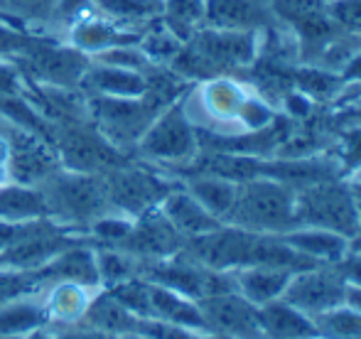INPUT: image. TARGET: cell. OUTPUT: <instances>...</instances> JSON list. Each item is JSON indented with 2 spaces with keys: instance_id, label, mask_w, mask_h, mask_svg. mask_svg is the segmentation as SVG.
Listing matches in <instances>:
<instances>
[{
  "instance_id": "41",
  "label": "cell",
  "mask_w": 361,
  "mask_h": 339,
  "mask_svg": "<svg viewBox=\"0 0 361 339\" xmlns=\"http://www.w3.org/2000/svg\"><path fill=\"white\" fill-rule=\"evenodd\" d=\"M25 91V77L15 59H0V96L23 94Z\"/></svg>"
},
{
  "instance_id": "5",
  "label": "cell",
  "mask_w": 361,
  "mask_h": 339,
  "mask_svg": "<svg viewBox=\"0 0 361 339\" xmlns=\"http://www.w3.org/2000/svg\"><path fill=\"white\" fill-rule=\"evenodd\" d=\"M359 224V199L344 177L295 192V226H317L354 239Z\"/></svg>"
},
{
  "instance_id": "48",
  "label": "cell",
  "mask_w": 361,
  "mask_h": 339,
  "mask_svg": "<svg viewBox=\"0 0 361 339\" xmlns=\"http://www.w3.org/2000/svg\"><path fill=\"white\" fill-rule=\"evenodd\" d=\"M10 182V175H8V165H0V187L8 185Z\"/></svg>"
},
{
  "instance_id": "36",
  "label": "cell",
  "mask_w": 361,
  "mask_h": 339,
  "mask_svg": "<svg viewBox=\"0 0 361 339\" xmlns=\"http://www.w3.org/2000/svg\"><path fill=\"white\" fill-rule=\"evenodd\" d=\"M91 62L111 64V67H121V69H133V72H145V74L150 72V69H155L138 44H121V47H111V49H106V52L94 54Z\"/></svg>"
},
{
  "instance_id": "31",
  "label": "cell",
  "mask_w": 361,
  "mask_h": 339,
  "mask_svg": "<svg viewBox=\"0 0 361 339\" xmlns=\"http://www.w3.org/2000/svg\"><path fill=\"white\" fill-rule=\"evenodd\" d=\"M96 263H99L101 290H111V288L140 276V261L121 249L96 246Z\"/></svg>"
},
{
  "instance_id": "42",
  "label": "cell",
  "mask_w": 361,
  "mask_h": 339,
  "mask_svg": "<svg viewBox=\"0 0 361 339\" xmlns=\"http://www.w3.org/2000/svg\"><path fill=\"white\" fill-rule=\"evenodd\" d=\"M337 268L342 271L347 285L361 288V249H349V254L337 263Z\"/></svg>"
},
{
  "instance_id": "28",
  "label": "cell",
  "mask_w": 361,
  "mask_h": 339,
  "mask_svg": "<svg viewBox=\"0 0 361 339\" xmlns=\"http://www.w3.org/2000/svg\"><path fill=\"white\" fill-rule=\"evenodd\" d=\"M99 15L121 27L143 32L152 20L160 18V0H94Z\"/></svg>"
},
{
  "instance_id": "9",
  "label": "cell",
  "mask_w": 361,
  "mask_h": 339,
  "mask_svg": "<svg viewBox=\"0 0 361 339\" xmlns=\"http://www.w3.org/2000/svg\"><path fill=\"white\" fill-rule=\"evenodd\" d=\"M256 231L241 229L233 224H221L209 234H202L197 239L185 241L182 254L190 256L192 261L212 268L219 273H233L246 266H253L256 258Z\"/></svg>"
},
{
  "instance_id": "18",
  "label": "cell",
  "mask_w": 361,
  "mask_h": 339,
  "mask_svg": "<svg viewBox=\"0 0 361 339\" xmlns=\"http://www.w3.org/2000/svg\"><path fill=\"white\" fill-rule=\"evenodd\" d=\"M147 320L167 322V325H177L185 327V330L209 335L202 310L195 300L150 281H147Z\"/></svg>"
},
{
  "instance_id": "24",
  "label": "cell",
  "mask_w": 361,
  "mask_h": 339,
  "mask_svg": "<svg viewBox=\"0 0 361 339\" xmlns=\"http://www.w3.org/2000/svg\"><path fill=\"white\" fill-rule=\"evenodd\" d=\"M81 325L114 337H130V335H138L140 317H135L128 307L121 305L109 290H99L94 300H91Z\"/></svg>"
},
{
  "instance_id": "44",
  "label": "cell",
  "mask_w": 361,
  "mask_h": 339,
  "mask_svg": "<svg viewBox=\"0 0 361 339\" xmlns=\"http://www.w3.org/2000/svg\"><path fill=\"white\" fill-rule=\"evenodd\" d=\"M8 155H10V143L3 130V123H0V165H8Z\"/></svg>"
},
{
  "instance_id": "34",
  "label": "cell",
  "mask_w": 361,
  "mask_h": 339,
  "mask_svg": "<svg viewBox=\"0 0 361 339\" xmlns=\"http://www.w3.org/2000/svg\"><path fill=\"white\" fill-rule=\"evenodd\" d=\"M47 283L39 278L37 271H15V268H0V305L18 300L25 295H37Z\"/></svg>"
},
{
  "instance_id": "32",
  "label": "cell",
  "mask_w": 361,
  "mask_h": 339,
  "mask_svg": "<svg viewBox=\"0 0 361 339\" xmlns=\"http://www.w3.org/2000/svg\"><path fill=\"white\" fill-rule=\"evenodd\" d=\"M322 339H361V312L347 302L312 317Z\"/></svg>"
},
{
  "instance_id": "43",
  "label": "cell",
  "mask_w": 361,
  "mask_h": 339,
  "mask_svg": "<svg viewBox=\"0 0 361 339\" xmlns=\"http://www.w3.org/2000/svg\"><path fill=\"white\" fill-rule=\"evenodd\" d=\"M344 302H347L349 307H354V310L361 312V288L347 285V295H344Z\"/></svg>"
},
{
  "instance_id": "49",
  "label": "cell",
  "mask_w": 361,
  "mask_h": 339,
  "mask_svg": "<svg viewBox=\"0 0 361 339\" xmlns=\"http://www.w3.org/2000/svg\"><path fill=\"white\" fill-rule=\"evenodd\" d=\"M359 221H361V202H359ZM359 234H361V224H359Z\"/></svg>"
},
{
  "instance_id": "15",
  "label": "cell",
  "mask_w": 361,
  "mask_h": 339,
  "mask_svg": "<svg viewBox=\"0 0 361 339\" xmlns=\"http://www.w3.org/2000/svg\"><path fill=\"white\" fill-rule=\"evenodd\" d=\"M204 25L241 32H263L276 25V18L268 0H207Z\"/></svg>"
},
{
  "instance_id": "39",
  "label": "cell",
  "mask_w": 361,
  "mask_h": 339,
  "mask_svg": "<svg viewBox=\"0 0 361 339\" xmlns=\"http://www.w3.org/2000/svg\"><path fill=\"white\" fill-rule=\"evenodd\" d=\"M57 0H13L15 15L23 20L27 27L32 25H49V15Z\"/></svg>"
},
{
  "instance_id": "47",
  "label": "cell",
  "mask_w": 361,
  "mask_h": 339,
  "mask_svg": "<svg viewBox=\"0 0 361 339\" xmlns=\"http://www.w3.org/2000/svg\"><path fill=\"white\" fill-rule=\"evenodd\" d=\"M347 113H357V116H361V96H359V99H354L352 104H347Z\"/></svg>"
},
{
  "instance_id": "16",
  "label": "cell",
  "mask_w": 361,
  "mask_h": 339,
  "mask_svg": "<svg viewBox=\"0 0 361 339\" xmlns=\"http://www.w3.org/2000/svg\"><path fill=\"white\" fill-rule=\"evenodd\" d=\"M160 211L165 214V219L175 226V231L185 241L197 239V236H202V234H209V231H214L216 226L224 224L212 211H207L180 182H177L165 195V199L160 202Z\"/></svg>"
},
{
  "instance_id": "3",
  "label": "cell",
  "mask_w": 361,
  "mask_h": 339,
  "mask_svg": "<svg viewBox=\"0 0 361 339\" xmlns=\"http://www.w3.org/2000/svg\"><path fill=\"white\" fill-rule=\"evenodd\" d=\"M197 153H200V130L187 113L185 99L160 111L133 148L135 160L152 165L167 175L192 163Z\"/></svg>"
},
{
  "instance_id": "25",
  "label": "cell",
  "mask_w": 361,
  "mask_h": 339,
  "mask_svg": "<svg viewBox=\"0 0 361 339\" xmlns=\"http://www.w3.org/2000/svg\"><path fill=\"white\" fill-rule=\"evenodd\" d=\"M49 219V207L42 190L32 185L8 182L0 187V221L25 224V221Z\"/></svg>"
},
{
  "instance_id": "37",
  "label": "cell",
  "mask_w": 361,
  "mask_h": 339,
  "mask_svg": "<svg viewBox=\"0 0 361 339\" xmlns=\"http://www.w3.org/2000/svg\"><path fill=\"white\" fill-rule=\"evenodd\" d=\"M94 13V0H57L52 15H49V25L67 35L76 23H81Z\"/></svg>"
},
{
  "instance_id": "14",
  "label": "cell",
  "mask_w": 361,
  "mask_h": 339,
  "mask_svg": "<svg viewBox=\"0 0 361 339\" xmlns=\"http://www.w3.org/2000/svg\"><path fill=\"white\" fill-rule=\"evenodd\" d=\"M101 288L81 285L72 281H52L39 290L44 315H47L49 330H64V327L81 325L91 300Z\"/></svg>"
},
{
  "instance_id": "21",
  "label": "cell",
  "mask_w": 361,
  "mask_h": 339,
  "mask_svg": "<svg viewBox=\"0 0 361 339\" xmlns=\"http://www.w3.org/2000/svg\"><path fill=\"white\" fill-rule=\"evenodd\" d=\"M290 278H293V271L288 268L256 263V266L233 271V285H236V292H241L248 302L261 307L273 300H281Z\"/></svg>"
},
{
  "instance_id": "22",
  "label": "cell",
  "mask_w": 361,
  "mask_h": 339,
  "mask_svg": "<svg viewBox=\"0 0 361 339\" xmlns=\"http://www.w3.org/2000/svg\"><path fill=\"white\" fill-rule=\"evenodd\" d=\"M283 239L319 266H337L352 249V239L327 229H317V226H295L283 234Z\"/></svg>"
},
{
  "instance_id": "45",
  "label": "cell",
  "mask_w": 361,
  "mask_h": 339,
  "mask_svg": "<svg viewBox=\"0 0 361 339\" xmlns=\"http://www.w3.org/2000/svg\"><path fill=\"white\" fill-rule=\"evenodd\" d=\"M20 339H57V332L49 330V327H42V330H35V332H30V335H25Z\"/></svg>"
},
{
  "instance_id": "20",
  "label": "cell",
  "mask_w": 361,
  "mask_h": 339,
  "mask_svg": "<svg viewBox=\"0 0 361 339\" xmlns=\"http://www.w3.org/2000/svg\"><path fill=\"white\" fill-rule=\"evenodd\" d=\"M39 278L44 283L52 281H72L81 285L101 288L99 283V263H96V246L86 239L76 241L59 256H54L44 268H39Z\"/></svg>"
},
{
  "instance_id": "30",
  "label": "cell",
  "mask_w": 361,
  "mask_h": 339,
  "mask_svg": "<svg viewBox=\"0 0 361 339\" xmlns=\"http://www.w3.org/2000/svg\"><path fill=\"white\" fill-rule=\"evenodd\" d=\"M185 39L180 35H175L160 18L152 20L150 25L140 32L138 47L143 49V54L150 59L152 67H170L172 59L180 54Z\"/></svg>"
},
{
  "instance_id": "1",
  "label": "cell",
  "mask_w": 361,
  "mask_h": 339,
  "mask_svg": "<svg viewBox=\"0 0 361 339\" xmlns=\"http://www.w3.org/2000/svg\"><path fill=\"white\" fill-rule=\"evenodd\" d=\"M261 47V32L200 27L170 62L172 72L190 84L216 77H241L251 69Z\"/></svg>"
},
{
  "instance_id": "26",
  "label": "cell",
  "mask_w": 361,
  "mask_h": 339,
  "mask_svg": "<svg viewBox=\"0 0 361 339\" xmlns=\"http://www.w3.org/2000/svg\"><path fill=\"white\" fill-rule=\"evenodd\" d=\"M177 182H180L207 211H212L219 221L228 219V214H231V209H233V202H236V195H238L236 182L221 180V177H214V175H185Z\"/></svg>"
},
{
  "instance_id": "7",
  "label": "cell",
  "mask_w": 361,
  "mask_h": 339,
  "mask_svg": "<svg viewBox=\"0 0 361 339\" xmlns=\"http://www.w3.org/2000/svg\"><path fill=\"white\" fill-rule=\"evenodd\" d=\"M101 177H104L111 211H118L130 219L160 207L167 192L177 185L175 177L135 158Z\"/></svg>"
},
{
  "instance_id": "38",
  "label": "cell",
  "mask_w": 361,
  "mask_h": 339,
  "mask_svg": "<svg viewBox=\"0 0 361 339\" xmlns=\"http://www.w3.org/2000/svg\"><path fill=\"white\" fill-rule=\"evenodd\" d=\"M327 10L339 32L361 39V0H327Z\"/></svg>"
},
{
  "instance_id": "46",
  "label": "cell",
  "mask_w": 361,
  "mask_h": 339,
  "mask_svg": "<svg viewBox=\"0 0 361 339\" xmlns=\"http://www.w3.org/2000/svg\"><path fill=\"white\" fill-rule=\"evenodd\" d=\"M0 15H13V18H18L13 8V0H0Z\"/></svg>"
},
{
  "instance_id": "19",
  "label": "cell",
  "mask_w": 361,
  "mask_h": 339,
  "mask_svg": "<svg viewBox=\"0 0 361 339\" xmlns=\"http://www.w3.org/2000/svg\"><path fill=\"white\" fill-rule=\"evenodd\" d=\"M147 74L91 62L89 72L81 82V91L94 96H109V99H138V96H145L147 89H150Z\"/></svg>"
},
{
  "instance_id": "35",
  "label": "cell",
  "mask_w": 361,
  "mask_h": 339,
  "mask_svg": "<svg viewBox=\"0 0 361 339\" xmlns=\"http://www.w3.org/2000/svg\"><path fill=\"white\" fill-rule=\"evenodd\" d=\"M37 37L32 27L13 15H0V59H13Z\"/></svg>"
},
{
  "instance_id": "29",
  "label": "cell",
  "mask_w": 361,
  "mask_h": 339,
  "mask_svg": "<svg viewBox=\"0 0 361 339\" xmlns=\"http://www.w3.org/2000/svg\"><path fill=\"white\" fill-rule=\"evenodd\" d=\"M160 20L187 42L197 30L204 27L207 0H160Z\"/></svg>"
},
{
  "instance_id": "2",
  "label": "cell",
  "mask_w": 361,
  "mask_h": 339,
  "mask_svg": "<svg viewBox=\"0 0 361 339\" xmlns=\"http://www.w3.org/2000/svg\"><path fill=\"white\" fill-rule=\"evenodd\" d=\"M49 207V219L72 234L84 236L91 221L111 211L101 175H86L59 168L39 185Z\"/></svg>"
},
{
  "instance_id": "11",
  "label": "cell",
  "mask_w": 361,
  "mask_h": 339,
  "mask_svg": "<svg viewBox=\"0 0 361 339\" xmlns=\"http://www.w3.org/2000/svg\"><path fill=\"white\" fill-rule=\"evenodd\" d=\"M204 317L207 332L221 339H266L258 307L241 292L226 290L197 302Z\"/></svg>"
},
{
  "instance_id": "13",
  "label": "cell",
  "mask_w": 361,
  "mask_h": 339,
  "mask_svg": "<svg viewBox=\"0 0 361 339\" xmlns=\"http://www.w3.org/2000/svg\"><path fill=\"white\" fill-rule=\"evenodd\" d=\"M182 246H185V239L165 219L160 207H155V209L135 216L133 229L118 249L138 261H162V258L180 254Z\"/></svg>"
},
{
  "instance_id": "6",
  "label": "cell",
  "mask_w": 361,
  "mask_h": 339,
  "mask_svg": "<svg viewBox=\"0 0 361 339\" xmlns=\"http://www.w3.org/2000/svg\"><path fill=\"white\" fill-rule=\"evenodd\" d=\"M13 59L25 82L49 89H81V82L91 67V57L81 49L62 39L39 35Z\"/></svg>"
},
{
  "instance_id": "4",
  "label": "cell",
  "mask_w": 361,
  "mask_h": 339,
  "mask_svg": "<svg viewBox=\"0 0 361 339\" xmlns=\"http://www.w3.org/2000/svg\"><path fill=\"white\" fill-rule=\"evenodd\" d=\"M224 224L256 234H286L295 229V192L271 177L241 182L233 209Z\"/></svg>"
},
{
  "instance_id": "27",
  "label": "cell",
  "mask_w": 361,
  "mask_h": 339,
  "mask_svg": "<svg viewBox=\"0 0 361 339\" xmlns=\"http://www.w3.org/2000/svg\"><path fill=\"white\" fill-rule=\"evenodd\" d=\"M42 327H47V315L39 292L0 305V339H20Z\"/></svg>"
},
{
  "instance_id": "17",
  "label": "cell",
  "mask_w": 361,
  "mask_h": 339,
  "mask_svg": "<svg viewBox=\"0 0 361 339\" xmlns=\"http://www.w3.org/2000/svg\"><path fill=\"white\" fill-rule=\"evenodd\" d=\"M64 39H67L72 47L81 49V52L89 54V57H94V54L106 52V49H111V47H121V44H138L140 32L121 27V25L111 23L104 15L94 13L86 20H81V23H76L74 27L64 35Z\"/></svg>"
},
{
  "instance_id": "8",
  "label": "cell",
  "mask_w": 361,
  "mask_h": 339,
  "mask_svg": "<svg viewBox=\"0 0 361 339\" xmlns=\"http://www.w3.org/2000/svg\"><path fill=\"white\" fill-rule=\"evenodd\" d=\"M52 143L64 170L86 172V175H106L118 165L133 160L130 153L116 148L109 138H104L91 121L54 125Z\"/></svg>"
},
{
  "instance_id": "12",
  "label": "cell",
  "mask_w": 361,
  "mask_h": 339,
  "mask_svg": "<svg viewBox=\"0 0 361 339\" xmlns=\"http://www.w3.org/2000/svg\"><path fill=\"white\" fill-rule=\"evenodd\" d=\"M3 130L10 143V155H8L10 182L39 187L49 175H54V172L62 168L52 140L42 138V135L27 133V130L13 128L8 123H3Z\"/></svg>"
},
{
  "instance_id": "10",
  "label": "cell",
  "mask_w": 361,
  "mask_h": 339,
  "mask_svg": "<svg viewBox=\"0 0 361 339\" xmlns=\"http://www.w3.org/2000/svg\"><path fill=\"white\" fill-rule=\"evenodd\" d=\"M344 295H347V281L337 266H312L293 273L281 300L302 310L305 315L317 317L342 305Z\"/></svg>"
},
{
  "instance_id": "40",
  "label": "cell",
  "mask_w": 361,
  "mask_h": 339,
  "mask_svg": "<svg viewBox=\"0 0 361 339\" xmlns=\"http://www.w3.org/2000/svg\"><path fill=\"white\" fill-rule=\"evenodd\" d=\"M339 74H342V79H344V91L337 101L342 104V101L347 99V104H352L354 99L361 96V47L347 59V64L339 69Z\"/></svg>"
},
{
  "instance_id": "33",
  "label": "cell",
  "mask_w": 361,
  "mask_h": 339,
  "mask_svg": "<svg viewBox=\"0 0 361 339\" xmlns=\"http://www.w3.org/2000/svg\"><path fill=\"white\" fill-rule=\"evenodd\" d=\"M332 158L339 163L342 175L352 180L354 175L361 172V121L359 123H349L342 128L334 138L332 148H329Z\"/></svg>"
},
{
  "instance_id": "23",
  "label": "cell",
  "mask_w": 361,
  "mask_h": 339,
  "mask_svg": "<svg viewBox=\"0 0 361 339\" xmlns=\"http://www.w3.org/2000/svg\"><path fill=\"white\" fill-rule=\"evenodd\" d=\"M266 339H322L310 315L286 300H273L258 307Z\"/></svg>"
}]
</instances>
